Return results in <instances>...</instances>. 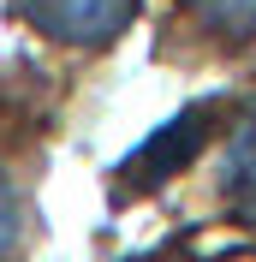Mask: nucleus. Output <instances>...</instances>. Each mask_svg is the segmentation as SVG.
I'll use <instances>...</instances> for the list:
<instances>
[{
  "mask_svg": "<svg viewBox=\"0 0 256 262\" xmlns=\"http://www.w3.org/2000/svg\"><path fill=\"white\" fill-rule=\"evenodd\" d=\"M185 6V18H191L203 36H215V42H250L256 36V0H179Z\"/></svg>",
  "mask_w": 256,
  "mask_h": 262,
  "instance_id": "nucleus-3",
  "label": "nucleus"
},
{
  "mask_svg": "<svg viewBox=\"0 0 256 262\" xmlns=\"http://www.w3.org/2000/svg\"><path fill=\"white\" fill-rule=\"evenodd\" d=\"M24 196H18L12 173H6V161H0V262H18L24 256Z\"/></svg>",
  "mask_w": 256,
  "mask_h": 262,
  "instance_id": "nucleus-4",
  "label": "nucleus"
},
{
  "mask_svg": "<svg viewBox=\"0 0 256 262\" xmlns=\"http://www.w3.org/2000/svg\"><path fill=\"white\" fill-rule=\"evenodd\" d=\"M24 24H36L54 42H72V48H96L131 24L137 0H18Z\"/></svg>",
  "mask_w": 256,
  "mask_h": 262,
  "instance_id": "nucleus-1",
  "label": "nucleus"
},
{
  "mask_svg": "<svg viewBox=\"0 0 256 262\" xmlns=\"http://www.w3.org/2000/svg\"><path fill=\"white\" fill-rule=\"evenodd\" d=\"M221 191H226V209L239 214L244 227H256V101L244 107V119L232 125V137H226Z\"/></svg>",
  "mask_w": 256,
  "mask_h": 262,
  "instance_id": "nucleus-2",
  "label": "nucleus"
}]
</instances>
